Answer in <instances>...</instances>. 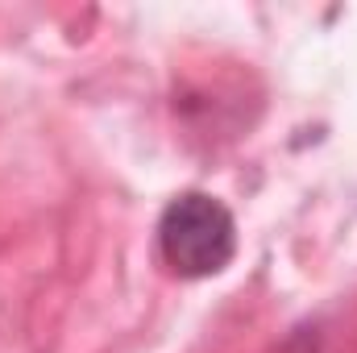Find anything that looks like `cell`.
I'll list each match as a JSON object with an SVG mask.
<instances>
[{
    "mask_svg": "<svg viewBox=\"0 0 357 353\" xmlns=\"http://www.w3.org/2000/svg\"><path fill=\"white\" fill-rule=\"evenodd\" d=\"M158 250L162 262L183 278H212L237 254V225L233 212L204 191H183L162 208L158 220Z\"/></svg>",
    "mask_w": 357,
    "mask_h": 353,
    "instance_id": "cell-1",
    "label": "cell"
},
{
    "mask_svg": "<svg viewBox=\"0 0 357 353\" xmlns=\"http://www.w3.org/2000/svg\"><path fill=\"white\" fill-rule=\"evenodd\" d=\"M287 353H312V350H307V341H295V345H287Z\"/></svg>",
    "mask_w": 357,
    "mask_h": 353,
    "instance_id": "cell-2",
    "label": "cell"
}]
</instances>
